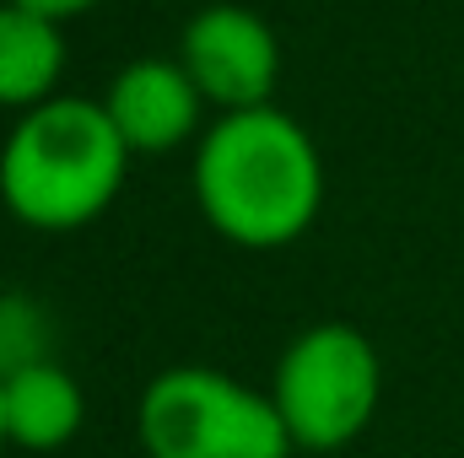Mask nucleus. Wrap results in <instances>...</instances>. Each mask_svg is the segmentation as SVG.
Segmentation results:
<instances>
[{
    "label": "nucleus",
    "mask_w": 464,
    "mask_h": 458,
    "mask_svg": "<svg viewBox=\"0 0 464 458\" xmlns=\"http://www.w3.org/2000/svg\"><path fill=\"white\" fill-rule=\"evenodd\" d=\"M189 184L206 227L248 253L297 243L324 211V157L276 103L211 119L195 140Z\"/></svg>",
    "instance_id": "nucleus-1"
},
{
    "label": "nucleus",
    "mask_w": 464,
    "mask_h": 458,
    "mask_svg": "<svg viewBox=\"0 0 464 458\" xmlns=\"http://www.w3.org/2000/svg\"><path fill=\"white\" fill-rule=\"evenodd\" d=\"M130 162L103 98L60 92L11 119L0 140V205L33 232L92 227L119 200Z\"/></svg>",
    "instance_id": "nucleus-2"
},
{
    "label": "nucleus",
    "mask_w": 464,
    "mask_h": 458,
    "mask_svg": "<svg viewBox=\"0 0 464 458\" xmlns=\"http://www.w3.org/2000/svg\"><path fill=\"white\" fill-rule=\"evenodd\" d=\"M135 437L146 458H292L270 388H248L222 367H168L140 388Z\"/></svg>",
    "instance_id": "nucleus-3"
},
{
    "label": "nucleus",
    "mask_w": 464,
    "mask_h": 458,
    "mask_svg": "<svg viewBox=\"0 0 464 458\" xmlns=\"http://www.w3.org/2000/svg\"><path fill=\"white\" fill-rule=\"evenodd\" d=\"M265 388L297 453H341L378 415L383 361L356 324L324 319L286 340Z\"/></svg>",
    "instance_id": "nucleus-4"
},
{
    "label": "nucleus",
    "mask_w": 464,
    "mask_h": 458,
    "mask_svg": "<svg viewBox=\"0 0 464 458\" xmlns=\"http://www.w3.org/2000/svg\"><path fill=\"white\" fill-rule=\"evenodd\" d=\"M179 65L200 87L206 109L243 114V109L276 103L281 43H276V27L259 11L217 0V5H200L184 22V33H179Z\"/></svg>",
    "instance_id": "nucleus-5"
},
{
    "label": "nucleus",
    "mask_w": 464,
    "mask_h": 458,
    "mask_svg": "<svg viewBox=\"0 0 464 458\" xmlns=\"http://www.w3.org/2000/svg\"><path fill=\"white\" fill-rule=\"evenodd\" d=\"M103 109L130 157H168L206 135V98L179 65V54H146L119 65L103 92Z\"/></svg>",
    "instance_id": "nucleus-6"
},
{
    "label": "nucleus",
    "mask_w": 464,
    "mask_h": 458,
    "mask_svg": "<svg viewBox=\"0 0 464 458\" xmlns=\"http://www.w3.org/2000/svg\"><path fill=\"white\" fill-rule=\"evenodd\" d=\"M0 410H5V443L16 453H60L76 443L87 421V394L76 372L44 356L0 377Z\"/></svg>",
    "instance_id": "nucleus-7"
},
{
    "label": "nucleus",
    "mask_w": 464,
    "mask_h": 458,
    "mask_svg": "<svg viewBox=\"0 0 464 458\" xmlns=\"http://www.w3.org/2000/svg\"><path fill=\"white\" fill-rule=\"evenodd\" d=\"M60 71H65V22L0 0V109L27 114L60 98Z\"/></svg>",
    "instance_id": "nucleus-8"
},
{
    "label": "nucleus",
    "mask_w": 464,
    "mask_h": 458,
    "mask_svg": "<svg viewBox=\"0 0 464 458\" xmlns=\"http://www.w3.org/2000/svg\"><path fill=\"white\" fill-rule=\"evenodd\" d=\"M44 313L16 297V291H0V377L27 367V361H44L49 356V340H44Z\"/></svg>",
    "instance_id": "nucleus-9"
},
{
    "label": "nucleus",
    "mask_w": 464,
    "mask_h": 458,
    "mask_svg": "<svg viewBox=\"0 0 464 458\" xmlns=\"http://www.w3.org/2000/svg\"><path fill=\"white\" fill-rule=\"evenodd\" d=\"M16 5H27V11H38V16H54V22H71V16L92 11L98 0H16Z\"/></svg>",
    "instance_id": "nucleus-10"
},
{
    "label": "nucleus",
    "mask_w": 464,
    "mask_h": 458,
    "mask_svg": "<svg viewBox=\"0 0 464 458\" xmlns=\"http://www.w3.org/2000/svg\"><path fill=\"white\" fill-rule=\"evenodd\" d=\"M5 448H11V443H5V410H0V453H5Z\"/></svg>",
    "instance_id": "nucleus-11"
}]
</instances>
